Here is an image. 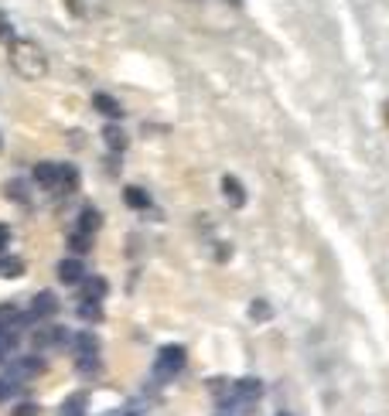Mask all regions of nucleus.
Masks as SVG:
<instances>
[{"mask_svg": "<svg viewBox=\"0 0 389 416\" xmlns=\"http://www.w3.org/2000/svg\"><path fill=\"white\" fill-rule=\"evenodd\" d=\"M59 310V300H55V293H48V290H41V293H34V300H31V314L34 321H48L51 314Z\"/></svg>", "mask_w": 389, "mask_h": 416, "instance_id": "39448f33", "label": "nucleus"}, {"mask_svg": "<svg viewBox=\"0 0 389 416\" xmlns=\"http://www.w3.org/2000/svg\"><path fill=\"white\" fill-rule=\"evenodd\" d=\"M62 338H65V331H62V328H45V331H38L34 345H38V348H48V345H59Z\"/></svg>", "mask_w": 389, "mask_h": 416, "instance_id": "dca6fc26", "label": "nucleus"}, {"mask_svg": "<svg viewBox=\"0 0 389 416\" xmlns=\"http://www.w3.org/2000/svg\"><path fill=\"white\" fill-rule=\"evenodd\" d=\"M0 41H7V45H14V41H17L14 31H11V21H7V14H0Z\"/></svg>", "mask_w": 389, "mask_h": 416, "instance_id": "4be33fe9", "label": "nucleus"}, {"mask_svg": "<svg viewBox=\"0 0 389 416\" xmlns=\"http://www.w3.org/2000/svg\"><path fill=\"white\" fill-rule=\"evenodd\" d=\"M7 239H11V229H7V225H0V249L7 246Z\"/></svg>", "mask_w": 389, "mask_h": 416, "instance_id": "393cba45", "label": "nucleus"}, {"mask_svg": "<svg viewBox=\"0 0 389 416\" xmlns=\"http://www.w3.org/2000/svg\"><path fill=\"white\" fill-rule=\"evenodd\" d=\"M41 372H45V362H41V358H21L14 365V379H21V375H24V379H34V375H41Z\"/></svg>", "mask_w": 389, "mask_h": 416, "instance_id": "9b49d317", "label": "nucleus"}, {"mask_svg": "<svg viewBox=\"0 0 389 416\" xmlns=\"http://www.w3.org/2000/svg\"><path fill=\"white\" fill-rule=\"evenodd\" d=\"M14 416H38V406H34V402H21L14 410Z\"/></svg>", "mask_w": 389, "mask_h": 416, "instance_id": "5701e85b", "label": "nucleus"}, {"mask_svg": "<svg viewBox=\"0 0 389 416\" xmlns=\"http://www.w3.org/2000/svg\"><path fill=\"white\" fill-rule=\"evenodd\" d=\"M69 11H72V14H82V4H79V0H69Z\"/></svg>", "mask_w": 389, "mask_h": 416, "instance_id": "a878e982", "label": "nucleus"}, {"mask_svg": "<svg viewBox=\"0 0 389 416\" xmlns=\"http://www.w3.org/2000/svg\"><path fill=\"white\" fill-rule=\"evenodd\" d=\"M249 318H253V321H266V318H270V304H266V300H253V304H249Z\"/></svg>", "mask_w": 389, "mask_h": 416, "instance_id": "412c9836", "label": "nucleus"}, {"mask_svg": "<svg viewBox=\"0 0 389 416\" xmlns=\"http://www.w3.org/2000/svg\"><path fill=\"white\" fill-rule=\"evenodd\" d=\"M34 181H38L41 188H48V191H51V188H62V168L41 161V164L34 168Z\"/></svg>", "mask_w": 389, "mask_h": 416, "instance_id": "423d86ee", "label": "nucleus"}, {"mask_svg": "<svg viewBox=\"0 0 389 416\" xmlns=\"http://www.w3.org/2000/svg\"><path fill=\"white\" fill-rule=\"evenodd\" d=\"M21 273H24L21 260H0V277H21Z\"/></svg>", "mask_w": 389, "mask_h": 416, "instance_id": "6ab92c4d", "label": "nucleus"}, {"mask_svg": "<svg viewBox=\"0 0 389 416\" xmlns=\"http://www.w3.org/2000/svg\"><path fill=\"white\" fill-rule=\"evenodd\" d=\"M103 225V218H99V212H96L93 205L89 208H82V215H79V232H86V235H93L96 229Z\"/></svg>", "mask_w": 389, "mask_h": 416, "instance_id": "4468645a", "label": "nucleus"}, {"mask_svg": "<svg viewBox=\"0 0 389 416\" xmlns=\"http://www.w3.org/2000/svg\"><path fill=\"white\" fill-rule=\"evenodd\" d=\"M89 246H93V243H89L86 232H72V235H69V249H72V253H89Z\"/></svg>", "mask_w": 389, "mask_h": 416, "instance_id": "f3484780", "label": "nucleus"}, {"mask_svg": "<svg viewBox=\"0 0 389 416\" xmlns=\"http://www.w3.org/2000/svg\"><path fill=\"white\" fill-rule=\"evenodd\" d=\"M93 106L99 109L103 116H113V120H120V116H123V106H120L113 96H106V93H96L93 96Z\"/></svg>", "mask_w": 389, "mask_h": 416, "instance_id": "9d476101", "label": "nucleus"}, {"mask_svg": "<svg viewBox=\"0 0 389 416\" xmlns=\"http://www.w3.org/2000/svg\"><path fill=\"white\" fill-rule=\"evenodd\" d=\"M76 369L82 375H96L99 372V338L89 335V331L76 338Z\"/></svg>", "mask_w": 389, "mask_h": 416, "instance_id": "f03ea898", "label": "nucleus"}, {"mask_svg": "<svg viewBox=\"0 0 389 416\" xmlns=\"http://www.w3.org/2000/svg\"><path fill=\"white\" fill-rule=\"evenodd\" d=\"M86 406H89V396L86 392H72L62 406V416H86Z\"/></svg>", "mask_w": 389, "mask_h": 416, "instance_id": "f8f14e48", "label": "nucleus"}, {"mask_svg": "<svg viewBox=\"0 0 389 416\" xmlns=\"http://www.w3.org/2000/svg\"><path fill=\"white\" fill-rule=\"evenodd\" d=\"M103 140H106L109 151H116V154H120V151H126V133L116 123H109L106 130H103Z\"/></svg>", "mask_w": 389, "mask_h": 416, "instance_id": "ddd939ff", "label": "nucleus"}, {"mask_svg": "<svg viewBox=\"0 0 389 416\" xmlns=\"http://www.w3.org/2000/svg\"><path fill=\"white\" fill-rule=\"evenodd\" d=\"M106 297V280L103 277H86L82 280V300H93V304H99Z\"/></svg>", "mask_w": 389, "mask_h": 416, "instance_id": "1a4fd4ad", "label": "nucleus"}, {"mask_svg": "<svg viewBox=\"0 0 389 416\" xmlns=\"http://www.w3.org/2000/svg\"><path fill=\"white\" fill-rule=\"evenodd\" d=\"M263 396V382L260 379H239L233 382V396L226 400V406H233V402H256Z\"/></svg>", "mask_w": 389, "mask_h": 416, "instance_id": "20e7f679", "label": "nucleus"}, {"mask_svg": "<svg viewBox=\"0 0 389 416\" xmlns=\"http://www.w3.org/2000/svg\"><path fill=\"white\" fill-rule=\"evenodd\" d=\"M7 59H11V69H14L21 78H45L48 76V55L38 41H28V38H17L14 45H7Z\"/></svg>", "mask_w": 389, "mask_h": 416, "instance_id": "f257e3e1", "label": "nucleus"}, {"mask_svg": "<svg viewBox=\"0 0 389 416\" xmlns=\"http://www.w3.org/2000/svg\"><path fill=\"white\" fill-rule=\"evenodd\" d=\"M79 318L99 321V318H103V314H99V304H93V300H79Z\"/></svg>", "mask_w": 389, "mask_h": 416, "instance_id": "a211bd4d", "label": "nucleus"}, {"mask_svg": "<svg viewBox=\"0 0 389 416\" xmlns=\"http://www.w3.org/2000/svg\"><path fill=\"white\" fill-rule=\"evenodd\" d=\"M123 201L130 205V208H151V195H147L143 188H126Z\"/></svg>", "mask_w": 389, "mask_h": 416, "instance_id": "2eb2a0df", "label": "nucleus"}, {"mask_svg": "<svg viewBox=\"0 0 389 416\" xmlns=\"http://www.w3.org/2000/svg\"><path fill=\"white\" fill-rule=\"evenodd\" d=\"M59 280H62V283H82V280H86L82 260H79V256H69V260L59 263Z\"/></svg>", "mask_w": 389, "mask_h": 416, "instance_id": "6e6552de", "label": "nucleus"}, {"mask_svg": "<svg viewBox=\"0 0 389 416\" xmlns=\"http://www.w3.org/2000/svg\"><path fill=\"white\" fill-rule=\"evenodd\" d=\"M222 195H226V201H229L233 208H243V205H246V188H243V181L233 178V174L222 178Z\"/></svg>", "mask_w": 389, "mask_h": 416, "instance_id": "0eeeda50", "label": "nucleus"}, {"mask_svg": "<svg viewBox=\"0 0 389 416\" xmlns=\"http://www.w3.org/2000/svg\"><path fill=\"white\" fill-rule=\"evenodd\" d=\"M185 348L181 345H164L161 352H157V362H154V375L161 379V382H168V379H174L178 372L185 369Z\"/></svg>", "mask_w": 389, "mask_h": 416, "instance_id": "7ed1b4c3", "label": "nucleus"}, {"mask_svg": "<svg viewBox=\"0 0 389 416\" xmlns=\"http://www.w3.org/2000/svg\"><path fill=\"white\" fill-rule=\"evenodd\" d=\"M386 126H389V103H386Z\"/></svg>", "mask_w": 389, "mask_h": 416, "instance_id": "bb28decb", "label": "nucleus"}, {"mask_svg": "<svg viewBox=\"0 0 389 416\" xmlns=\"http://www.w3.org/2000/svg\"><path fill=\"white\" fill-rule=\"evenodd\" d=\"M11 392H14V379H0V402L7 400Z\"/></svg>", "mask_w": 389, "mask_h": 416, "instance_id": "b1692460", "label": "nucleus"}, {"mask_svg": "<svg viewBox=\"0 0 389 416\" xmlns=\"http://www.w3.org/2000/svg\"><path fill=\"white\" fill-rule=\"evenodd\" d=\"M76 185H79V171L72 168V164H65L62 168V188H59V191H72Z\"/></svg>", "mask_w": 389, "mask_h": 416, "instance_id": "aec40b11", "label": "nucleus"}]
</instances>
